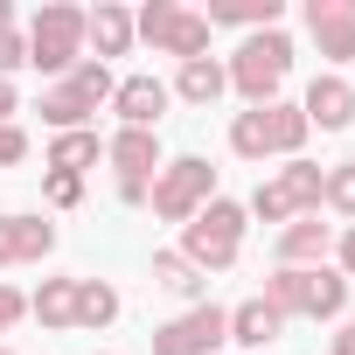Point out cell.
<instances>
[{
    "label": "cell",
    "mask_w": 355,
    "mask_h": 355,
    "mask_svg": "<svg viewBox=\"0 0 355 355\" xmlns=\"http://www.w3.org/2000/svg\"><path fill=\"white\" fill-rule=\"evenodd\" d=\"M341 300H348V286L334 279V272H279L272 279V306L279 313H341Z\"/></svg>",
    "instance_id": "6da1fadb"
},
{
    "label": "cell",
    "mask_w": 355,
    "mask_h": 355,
    "mask_svg": "<svg viewBox=\"0 0 355 355\" xmlns=\"http://www.w3.org/2000/svg\"><path fill=\"white\" fill-rule=\"evenodd\" d=\"M237 230H244V209L237 202H209L189 223V265H230L237 258Z\"/></svg>",
    "instance_id": "7a4b0ae2"
},
{
    "label": "cell",
    "mask_w": 355,
    "mask_h": 355,
    "mask_svg": "<svg viewBox=\"0 0 355 355\" xmlns=\"http://www.w3.org/2000/svg\"><path fill=\"white\" fill-rule=\"evenodd\" d=\"M77 42H84V15H77V8H42L35 42H28V63H35V70H63V63L77 56Z\"/></svg>",
    "instance_id": "3957f363"
},
{
    "label": "cell",
    "mask_w": 355,
    "mask_h": 355,
    "mask_svg": "<svg viewBox=\"0 0 355 355\" xmlns=\"http://www.w3.org/2000/svg\"><path fill=\"white\" fill-rule=\"evenodd\" d=\"M286 63H293V42L286 35H258V42H244V56H237V91H251V98H272L279 91V77H286Z\"/></svg>",
    "instance_id": "277c9868"
},
{
    "label": "cell",
    "mask_w": 355,
    "mask_h": 355,
    "mask_svg": "<svg viewBox=\"0 0 355 355\" xmlns=\"http://www.w3.org/2000/svg\"><path fill=\"white\" fill-rule=\"evenodd\" d=\"M209 182H216V167H209V160H174V167L160 174V189H153V209L182 223V216L209 196Z\"/></svg>",
    "instance_id": "5b68a950"
},
{
    "label": "cell",
    "mask_w": 355,
    "mask_h": 355,
    "mask_svg": "<svg viewBox=\"0 0 355 355\" xmlns=\"http://www.w3.org/2000/svg\"><path fill=\"white\" fill-rule=\"evenodd\" d=\"M139 35L196 63V56H202V42H209V21H202V15H182V8H146V15H139Z\"/></svg>",
    "instance_id": "8992f818"
},
{
    "label": "cell",
    "mask_w": 355,
    "mask_h": 355,
    "mask_svg": "<svg viewBox=\"0 0 355 355\" xmlns=\"http://www.w3.org/2000/svg\"><path fill=\"white\" fill-rule=\"evenodd\" d=\"M223 327H230V313L202 306V313H189V320L160 327V334H153V355H209V348L223 341Z\"/></svg>",
    "instance_id": "52a82bcc"
},
{
    "label": "cell",
    "mask_w": 355,
    "mask_h": 355,
    "mask_svg": "<svg viewBox=\"0 0 355 355\" xmlns=\"http://www.w3.org/2000/svg\"><path fill=\"white\" fill-rule=\"evenodd\" d=\"M313 196H320V167H286L279 182H265V189H258V216H265V223H279V216H293V209H300V202H313Z\"/></svg>",
    "instance_id": "ba28073f"
},
{
    "label": "cell",
    "mask_w": 355,
    "mask_h": 355,
    "mask_svg": "<svg viewBox=\"0 0 355 355\" xmlns=\"http://www.w3.org/2000/svg\"><path fill=\"white\" fill-rule=\"evenodd\" d=\"M112 160H119V174H125V182H119V189H125V202H139V196H146V167L160 160L153 132H132V125H125V132L112 139Z\"/></svg>",
    "instance_id": "9c48e42d"
},
{
    "label": "cell",
    "mask_w": 355,
    "mask_h": 355,
    "mask_svg": "<svg viewBox=\"0 0 355 355\" xmlns=\"http://www.w3.org/2000/svg\"><path fill=\"white\" fill-rule=\"evenodd\" d=\"M306 28L320 35L327 56H355V8H348V0H313V8H306Z\"/></svg>",
    "instance_id": "30bf717a"
},
{
    "label": "cell",
    "mask_w": 355,
    "mask_h": 355,
    "mask_svg": "<svg viewBox=\"0 0 355 355\" xmlns=\"http://www.w3.org/2000/svg\"><path fill=\"white\" fill-rule=\"evenodd\" d=\"M160 105H167V91H160L153 77H125V84H119V112H125L132 132H153V125H160Z\"/></svg>",
    "instance_id": "8fae6325"
},
{
    "label": "cell",
    "mask_w": 355,
    "mask_h": 355,
    "mask_svg": "<svg viewBox=\"0 0 355 355\" xmlns=\"http://www.w3.org/2000/svg\"><path fill=\"white\" fill-rule=\"evenodd\" d=\"M306 119H320V125H348V119H355V91H348L341 77H313V91H306Z\"/></svg>",
    "instance_id": "7c38bea8"
},
{
    "label": "cell",
    "mask_w": 355,
    "mask_h": 355,
    "mask_svg": "<svg viewBox=\"0 0 355 355\" xmlns=\"http://www.w3.org/2000/svg\"><path fill=\"white\" fill-rule=\"evenodd\" d=\"M279 320H286V313H279L272 300H244V306L230 313V341H244V348H265V341L279 334Z\"/></svg>",
    "instance_id": "4fadbf2b"
},
{
    "label": "cell",
    "mask_w": 355,
    "mask_h": 355,
    "mask_svg": "<svg viewBox=\"0 0 355 355\" xmlns=\"http://www.w3.org/2000/svg\"><path fill=\"white\" fill-rule=\"evenodd\" d=\"M42 251H49V223L0 216V258H42Z\"/></svg>",
    "instance_id": "5bb4252c"
},
{
    "label": "cell",
    "mask_w": 355,
    "mask_h": 355,
    "mask_svg": "<svg viewBox=\"0 0 355 355\" xmlns=\"http://www.w3.org/2000/svg\"><path fill=\"white\" fill-rule=\"evenodd\" d=\"M265 139H272L279 153H293V146L306 139V112H293V105H265Z\"/></svg>",
    "instance_id": "9a60e30c"
},
{
    "label": "cell",
    "mask_w": 355,
    "mask_h": 355,
    "mask_svg": "<svg viewBox=\"0 0 355 355\" xmlns=\"http://www.w3.org/2000/svg\"><path fill=\"white\" fill-rule=\"evenodd\" d=\"M84 28H91V42H98L105 56H119V49H125V35H132V21H125L119 8H98V15H84Z\"/></svg>",
    "instance_id": "2e32d148"
},
{
    "label": "cell",
    "mask_w": 355,
    "mask_h": 355,
    "mask_svg": "<svg viewBox=\"0 0 355 355\" xmlns=\"http://www.w3.org/2000/svg\"><path fill=\"white\" fill-rule=\"evenodd\" d=\"M327 251V223H293L286 237H279V258L286 265H300V258H320Z\"/></svg>",
    "instance_id": "e0dca14e"
},
{
    "label": "cell",
    "mask_w": 355,
    "mask_h": 355,
    "mask_svg": "<svg viewBox=\"0 0 355 355\" xmlns=\"http://www.w3.org/2000/svg\"><path fill=\"white\" fill-rule=\"evenodd\" d=\"M35 313H42L49 327L77 320V279H49V286H42V300H35Z\"/></svg>",
    "instance_id": "ac0fdd59"
},
{
    "label": "cell",
    "mask_w": 355,
    "mask_h": 355,
    "mask_svg": "<svg viewBox=\"0 0 355 355\" xmlns=\"http://www.w3.org/2000/svg\"><path fill=\"white\" fill-rule=\"evenodd\" d=\"M216 91H223V70H216V63H202V56H196V63H182V98L209 105Z\"/></svg>",
    "instance_id": "d6986e66"
},
{
    "label": "cell",
    "mask_w": 355,
    "mask_h": 355,
    "mask_svg": "<svg viewBox=\"0 0 355 355\" xmlns=\"http://www.w3.org/2000/svg\"><path fill=\"white\" fill-rule=\"evenodd\" d=\"M153 279H160L167 293H202L196 265H189V258H174V251H160V258H153Z\"/></svg>",
    "instance_id": "ffe728a7"
},
{
    "label": "cell",
    "mask_w": 355,
    "mask_h": 355,
    "mask_svg": "<svg viewBox=\"0 0 355 355\" xmlns=\"http://www.w3.org/2000/svg\"><path fill=\"white\" fill-rule=\"evenodd\" d=\"M84 160H98V132H63L56 139V174H77Z\"/></svg>",
    "instance_id": "44dd1931"
},
{
    "label": "cell",
    "mask_w": 355,
    "mask_h": 355,
    "mask_svg": "<svg viewBox=\"0 0 355 355\" xmlns=\"http://www.w3.org/2000/svg\"><path fill=\"white\" fill-rule=\"evenodd\" d=\"M112 313H119V293H112V286H77V320L98 327V320H112Z\"/></svg>",
    "instance_id": "7402d4cb"
},
{
    "label": "cell",
    "mask_w": 355,
    "mask_h": 355,
    "mask_svg": "<svg viewBox=\"0 0 355 355\" xmlns=\"http://www.w3.org/2000/svg\"><path fill=\"white\" fill-rule=\"evenodd\" d=\"M84 112H91V105H84L77 91H49V98H42V119H49V125H77Z\"/></svg>",
    "instance_id": "603a6c76"
},
{
    "label": "cell",
    "mask_w": 355,
    "mask_h": 355,
    "mask_svg": "<svg viewBox=\"0 0 355 355\" xmlns=\"http://www.w3.org/2000/svg\"><path fill=\"white\" fill-rule=\"evenodd\" d=\"M230 139H237V153H265V146H272V139H265V105L244 112V119L230 125Z\"/></svg>",
    "instance_id": "cb8c5ba5"
},
{
    "label": "cell",
    "mask_w": 355,
    "mask_h": 355,
    "mask_svg": "<svg viewBox=\"0 0 355 355\" xmlns=\"http://www.w3.org/2000/svg\"><path fill=\"white\" fill-rule=\"evenodd\" d=\"M320 196H327V202H334V209H348V216H355V160H348V167H334V174H327V182H320Z\"/></svg>",
    "instance_id": "d4e9b609"
},
{
    "label": "cell",
    "mask_w": 355,
    "mask_h": 355,
    "mask_svg": "<svg viewBox=\"0 0 355 355\" xmlns=\"http://www.w3.org/2000/svg\"><path fill=\"white\" fill-rule=\"evenodd\" d=\"M70 91H77L84 105H98V98L112 91V77H105V63H77V77H70Z\"/></svg>",
    "instance_id": "484cf974"
},
{
    "label": "cell",
    "mask_w": 355,
    "mask_h": 355,
    "mask_svg": "<svg viewBox=\"0 0 355 355\" xmlns=\"http://www.w3.org/2000/svg\"><path fill=\"white\" fill-rule=\"evenodd\" d=\"M15 63H28V49H21V42H15V35H0V77H8V70H15Z\"/></svg>",
    "instance_id": "4316f807"
},
{
    "label": "cell",
    "mask_w": 355,
    "mask_h": 355,
    "mask_svg": "<svg viewBox=\"0 0 355 355\" xmlns=\"http://www.w3.org/2000/svg\"><path fill=\"white\" fill-rule=\"evenodd\" d=\"M21 153H28V139H21L15 125H0V160H21Z\"/></svg>",
    "instance_id": "83f0119b"
},
{
    "label": "cell",
    "mask_w": 355,
    "mask_h": 355,
    "mask_svg": "<svg viewBox=\"0 0 355 355\" xmlns=\"http://www.w3.org/2000/svg\"><path fill=\"white\" fill-rule=\"evenodd\" d=\"M49 202H77V174H49Z\"/></svg>",
    "instance_id": "f1b7e54d"
},
{
    "label": "cell",
    "mask_w": 355,
    "mask_h": 355,
    "mask_svg": "<svg viewBox=\"0 0 355 355\" xmlns=\"http://www.w3.org/2000/svg\"><path fill=\"white\" fill-rule=\"evenodd\" d=\"M21 313V293H8V286H0V334H8V320Z\"/></svg>",
    "instance_id": "f546056e"
},
{
    "label": "cell",
    "mask_w": 355,
    "mask_h": 355,
    "mask_svg": "<svg viewBox=\"0 0 355 355\" xmlns=\"http://www.w3.org/2000/svg\"><path fill=\"white\" fill-rule=\"evenodd\" d=\"M334 355H355V327H341V334H334Z\"/></svg>",
    "instance_id": "4dcf8cb0"
},
{
    "label": "cell",
    "mask_w": 355,
    "mask_h": 355,
    "mask_svg": "<svg viewBox=\"0 0 355 355\" xmlns=\"http://www.w3.org/2000/svg\"><path fill=\"white\" fill-rule=\"evenodd\" d=\"M15 112V91H8V77H0V119H8Z\"/></svg>",
    "instance_id": "1f68e13d"
},
{
    "label": "cell",
    "mask_w": 355,
    "mask_h": 355,
    "mask_svg": "<svg viewBox=\"0 0 355 355\" xmlns=\"http://www.w3.org/2000/svg\"><path fill=\"white\" fill-rule=\"evenodd\" d=\"M341 258H348V272H355V230H348V244H341Z\"/></svg>",
    "instance_id": "d6a6232c"
},
{
    "label": "cell",
    "mask_w": 355,
    "mask_h": 355,
    "mask_svg": "<svg viewBox=\"0 0 355 355\" xmlns=\"http://www.w3.org/2000/svg\"><path fill=\"white\" fill-rule=\"evenodd\" d=\"M0 35H8V0H0Z\"/></svg>",
    "instance_id": "836d02e7"
}]
</instances>
